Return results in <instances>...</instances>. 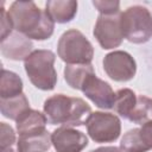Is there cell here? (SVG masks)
I'll return each mask as SVG.
<instances>
[{
	"mask_svg": "<svg viewBox=\"0 0 152 152\" xmlns=\"http://www.w3.org/2000/svg\"><path fill=\"white\" fill-rule=\"evenodd\" d=\"M15 32L28 39H49L55 28V23L45 10H40L33 1H14L7 11Z\"/></svg>",
	"mask_w": 152,
	"mask_h": 152,
	"instance_id": "6da1fadb",
	"label": "cell"
},
{
	"mask_svg": "<svg viewBox=\"0 0 152 152\" xmlns=\"http://www.w3.org/2000/svg\"><path fill=\"white\" fill-rule=\"evenodd\" d=\"M48 122L74 127L84 125L90 116V106L81 97H71L64 94H56L48 97L43 106Z\"/></svg>",
	"mask_w": 152,
	"mask_h": 152,
	"instance_id": "7a4b0ae2",
	"label": "cell"
},
{
	"mask_svg": "<svg viewBox=\"0 0 152 152\" xmlns=\"http://www.w3.org/2000/svg\"><path fill=\"white\" fill-rule=\"evenodd\" d=\"M56 55L51 50H34L24 61L25 71L31 83L40 90H52L57 83L55 70Z\"/></svg>",
	"mask_w": 152,
	"mask_h": 152,
	"instance_id": "3957f363",
	"label": "cell"
},
{
	"mask_svg": "<svg viewBox=\"0 0 152 152\" xmlns=\"http://www.w3.org/2000/svg\"><path fill=\"white\" fill-rule=\"evenodd\" d=\"M124 38L133 44H144L152 38V14L140 5L131 6L120 14Z\"/></svg>",
	"mask_w": 152,
	"mask_h": 152,
	"instance_id": "277c9868",
	"label": "cell"
},
{
	"mask_svg": "<svg viewBox=\"0 0 152 152\" xmlns=\"http://www.w3.org/2000/svg\"><path fill=\"white\" fill-rule=\"evenodd\" d=\"M57 53L66 64H90L94 57V48L81 31L70 28L61 36Z\"/></svg>",
	"mask_w": 152,
	"mask_h": 152,
	"instance_id": "5b68a950",
	"label": "cell"
},
{
	"mask_svg": "<svg viewBox=\"0 0 152 152\" xmlns=\"http://www.w3.org/2000/svg\"><path fill=\"white\" fill-rule=\"evenodd\" d=\"M86 125L89 137L99 144L113 142L120 137L121 133V121L115 114L112 113L93 112Z\"/></svg>",
	"mask_w": 152,
	"mask_h": 152,
	"instance_id": "8992f818",
	"label": "cell"
},
{
	"mask_svg": "<svg viewBox=\"0 0 152 152\" xmlns=\"http://www.w3.org/2000/svg\"><path fill=\"white\" fill-rule=\"evenodd\" d=\"M120 14H100L94 26L93 34L96 38L100 46L104 50L114 49L120 46L124 39V33L121 30Z\"/></svg>",
	"mask_w": 152,
	"mask_h": 152,
	"instance_id": "52a82bcc",
	"label": "cell"
},
{
	"mask_svg": "<svg viewBox=\"0 0 152 152\" xmlns=\"http://www.w3.org/2000/svg\"><path fill=\"white\" fill-rule=\"evenodd\" d=\"M103 70L113 81L127 82L135 76L137 63L128 52L116 50L104 56Z\"/></svg>",
	"mask_w": 152,
	"mask_h": 152,
	"instance_id": "ba28073f",
	"label": "cell"
},
{
	"mask_svg": "<svg viewBox=\"0 0 152 152\" xmlns=\"http://www.w3.org/2000/svg\"><path fill=\"white\" fill-rule=\"evenodd\" d=\"M56 152H81L88 146L87 135L71 127H59L51 133Z\"/></svg>",
	"mask_w": 152,
	"mask_h": 152,
	"instance_id": "9c48e42d",
	"label": "cell"
},
{
	"mask_svg": "<svg viewBox=\"0 0 152 152\" xmlns=\"http://www.w3.org/2000/svg\"><path fill=\"white\" fill-rule=\"evenodd\" d=\"M83 94L99 108L112 109L115 101V93L109 83L93 75L82 88Z\"/></svg>",
	"mask_w": 152,
	"mask_h": 152,
	"instance_id": "30bf717a",
	"label": "cell"
},
{
	"mask_svg": "<svg viewBox=\"0 0 152 152\" xmlns=\"http://www.w3.org/2000/svg\"><path fill=\"white\" fill-rule=\"evenodd\" d=\"M1 53L8 59L13 61H25L27 56L32 52V42L19 32L10 34L0 44Z\"/></svg>",
	"mask_w": 152,
	"mask_h": 152,
	"instance_id": "8fae6325",
	"label": "cell"
},
{
	"mask_svg": "<svg viewBox=\"0 0 152 152\" xmlns=\"http://www.w3.org/2000/svg\"><path fill=\"white\" fill-rule=\"evenodd\" d=\"M45 12L53 23L65 24L71 21L77 13L75 0H49L45 4Z\"/></svg>",
	"mask_w": 152,
	"mask_h": 152,
	"instance_id": "7c38bea8",
	"label": "cell"
},
{
	"mask_svg": "<svg viewBox=\"0 0 152 152\" xmlns=\"http://www.w3.org/2000/svg\"><path fill=\"white\" fill-rule=\"evenodd\" d=\"M17 122V131L19 133V137L28 135L33 133H39L45 131V125L48 124V119L45 114L40 113L36 109H27L25 113H23Z\"/></svg>",
	"mask_w": 152,
	"mask_h": 152,
	"instance_id": "4fadbf2b",
	"label": "cell"
},
{
	"mask_svg": "<svg viewBox=\"0 0 152 152\" xmlns=\"http://www.w3.org/2000/svg\"><path fill=\"white\" fill-rule=\"evenodd\" d=\"M51 142V134L48 132V129L33 133L28 135L19 137L17 141V151L18 152H46Z\"/></svg>",
	"mask_w": 152,
	"mask_h": 152,
	"instance_id": "5bb4252c",
	"label": "cell"
},
{
	"mask_svg": "<svg viewBox=\"0 0 152 152\" xmlns=\"http://www.w3.org/2000/svg\"><path fill=\"white\" fill-rule=\"evenodd\" d=\"M95 75L91 64H66L64 68V78L66 83L77 90H82L86 82Z\"/></svg>",
	"mask_w": 152,
	"mask_h": 152,
	"instance_id": "9a60e30c",
	"label": "cell"
},
{
	"mask_svg": "<svg viewBox=\"0 0 152 152\" xmlns=\"http://www.w3.org/2000/svg\"><path fill=\"white\" fill-rule=\"evenodd\" d=\"M0 109L5 118L17 121L23 113L30 109V103L26 95L23 93L11 99H0Z\"/></svg>",
	"mask_w": 152,
	"mask_h": 152,
	"instance_id": "2e32d148",
	"label": "cell"
},
{
	"mask_svg": "<svg viewBox=\"0 0 152 152\" xmlns=\"http://www.w3.org/2000/svg\"><path fill=\"white\" fill-rule=\"evenodd\" d=\"M23 94V81L13 71L1 70L0 81V99H11Z\"/></svg>",
	"mask_w": 152,
	"mask_h": 152,
	"instance_id": "e0dca14e",
	"label": "cell"
},
{
	"mask_svg": "<svg viewBox=\"0 0 152 152\" xmlns=\"http://www.w3.org/2000/svg\"><path fill=\"white\" fill-rule=\"evenodd\" d=\"M137 94L128 89V88H124L120 89L115 93V101H114V110L120 114V116H122L124 119L129 118L135 103H137Z\"/></svg>",
	"mask_w": 152,
	"mask_h": 152,
	"instance_id": "ac0fdd59",
	"label": "cell"
},
{
	"mask_svg": "<svg viewBox=\"0 0 152 152\" xmlns=\"http://www.w3.org/2000/svg\"><path fill=\"white\" fill-rule=\"evenodd\" d=\"M129 121L144 125L152 121V99L145 96V95H138L137 96V103L128 118Z\"/></svg>",
	"mask_w": 152,
	"mask_h": 152,
	"instance_id": "d6986e66",
	"label": "cell"
},
{
	"mask_svg": "<svg viewBox=\"0 0 152 152\" xmlns=\"http://www.w3.org/2000/svg\"><path fill=\"white\" fill-rule=\"evenodd\" d=\"M120 148L122 152H147L140 134L139 128H133L127 131L120 142Z\"/></svg>",
	"mask_w": 152,
	"mask_h": 152,
	"instance_id": "ffe728a7",
	"label": "cell"
},
{
	"mask_svg": "<svg viewBox=\"0 0 152 152\" xmlns=\"http://www.w3.org/2000/svg\"><path fill=\"white\" fill-rule=\"evenodd\" d=\"M15 144V133L6 122L0 124V151L12 148Z\"/></svg>",
	"mask_w": 152,
	"mask_h": 152,
	"instance_id": "44dd1931",
	"label": "cell"
},
{
	"mask_svg": "<svg viewBox=\"0 0 152 152\" xmlns=\"http://www.w3.org/2000/svg\"><path fill=\"white\" fill-rule=\"evenodd\" d=\"M95 8L100 12V14H116L120 13V2L116 0H95L93 1Z\"/></svg>",
	"mask_w": 152,
	"mask_h": 152,
	"instance_id": "7402d4cb",
	"label": "cell"
},
{
	"mask_svg": "<svg viewBox=\"0 0 152 152\" xmlns=\"http://www.w3.org/2000/svg\"><path fill=\"white\" fill-rule=\"evenodd\" d=\"M12 30H14L12 20L7 11L1 7V42L5 40L10 34H12Z\"/></svg>",
	"mask_w": 152,
	"mask_h": 152,
	"instance_id": "603a6c76",
	"label": "cell"
},
{
	"mask_svg": "<svg viewBox=\"0 0 152 152\" xmlns=\"http://www.w3.org/2000/svg\"><path fill=\"white\" fill-rule=\"evenodd\" d=\"M139 134L147 151L152 150V121L141 125L139 128Z\"/></svg>",
	"mask_w": 152,
	"mask_h": 152,
	"instance_id": "cb8c5ba5",
	"label": "cell"
},
{
	"mask_svg": "<svg viewBox=\"0 0 152 152\" xmlns=\"http://www.w3.org/2000/svg\"><path fill=\"white\" fill-rule=\"evenodd\" d=\"M90 152H122L121 148L115 147V146H103V147H99L96 150H93Z\"/></svg>",
	"mask_w": 152,
	"mask_h": 152,
	"instance_id": "d4e9b609",
	"label": "cell"
},
{
	"mask_svg": "<svg viewBox=\"0 0 152 152\" xmlns=\"http://www.w3.org/2000/svg\"><path fill=\"white\" fill-rule=\"evenodd\" d=\"M0 152H18V151H15L14 147H12V148H7V150H2Z\"/></svg>",
	"mask_w": 152,
	"mask_h": 152,
	"instance_id": "484cf974",
	"label": "cell"
}]
</instances>
